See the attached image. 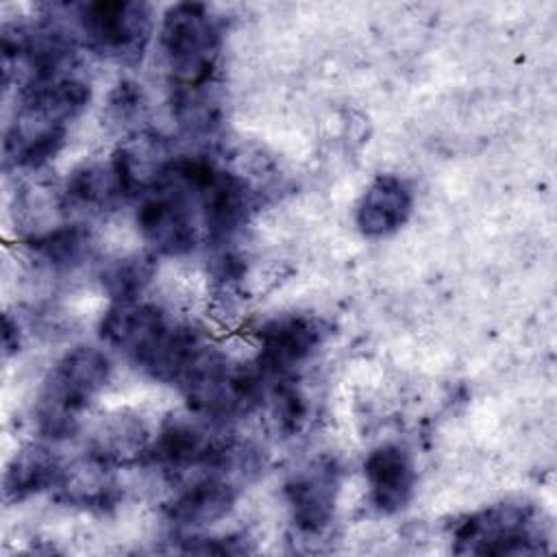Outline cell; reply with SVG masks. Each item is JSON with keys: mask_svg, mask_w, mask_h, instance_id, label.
<instances>
[{"mask_svg": "<svg viewBox=\"0 0 557 557\" xmlns=\"http://www.w3.org/2000/svg\"><path fill=\"white\" fill-rule=\"evenodd\" d=\"M109 370V359L98 348L76 346L65 352L46 376L37 398L35 418L41 435L50 440L70 437L104 387Z\"/></svg>", "mask_w": 557, "mask_h": 557, "instance_id": "cell-1", "label": "cell"}, {"mask_svg": "<svg viewBox=\"0 0 557 557\" xmlns=\"http://www.w3.org/2000/svg\"><path fill=\"white\" fill-rule=\"evenodd\" d=\"M222 35L205 4L178 2L161 22V50L174 89H200L213 85Z\"/></svg>", "mask_w": 557, "mask_h": 557, "instance_id": "cell-2", "label": "cell"}, {"mask_svg": "<svg viewBox=\"0 0 557 557\" xmlns=\"http://www.w3.org/2000/svg\"><path fill=\"white\" fill-rule=\"evenodd\" d=\"M453 540L459 555H531L544 550L546 533L533 507L503 503L468 516Z\"/></svg>", "mask_w": 557, "mask_h": 557, "instance_id": "cell-3", "label": "cell"}, {"mask_svg": "<svg viewBox=\"0 0 557 557\" xmlns=\"http://www.w3.org/2000/svg\"><path fill=\"white\" fill-rule=\"evenodd\" d=\"M76 20L89 48L122 63L139 61L152 33V11L146 2H87L78 7Z\"/></svg>", "mask_w": 557, "mask_h": 557, "instance_id": "cell-4", "label": "cell"}, {"mask_svg": "<svg viewBox=\"0 0 557 557\" xmlns=\"http://www.w3.org/2000/svg\"><path fill=\"white\" fill-rule=\"evenodd\" d=\"M194 202L174 183L159 181L146 194L137 207V228L144 239L159 255H185L196 246Z\"/></svg>", "mask_w": 557, "mask_h": 557, "instance_id": "cell-5", "label": "cell"}, {"mask_svg": "<svg viewBox=\"0 0 557 557\" xmlns=\"http://www.w3.org/2000/svg\"><path fill=\"white\" fill-rule=\"evenodd\" d=\"M233 453L235 448L228 442L211 435L198 420L187 418L168 420L152 446L146 448L150 461L174 470L189 466L224 468Z\"/></svg>", "mask_w": 557, "mask_h": 557, "instance_id": "cell-6", "label": "cell"}, {"mask_svg": "<svg viewBox=\"0 0 557 557\" xmlns=\"http://www.w3.org/2000/svg\"><path fill=\"white\" fill-rule=\"evenodd\" d=\"M326 326L313 315H283L259 329L257 368L263 374H283L302 363L324 339Z\"/></svg>", "mask_w": 557, "mask_h": 557, "instance_id": "cell-7", "label": "cell"}, {"mask_svg": "<svg viewBox=\"0 0 557 557\" xmlns=\"http://www.w3.org/2000/svg\"><path fill=\"white\" fill-rule=\"evenodd\" d=\"M292 520L305 535L322 533L331 520L337 496V470L331 461L298 472L285 485Z\"/></svg>", "mask_w": 557, "mask_h": 557, "instance_id": "cell-8", "label": "cell"}, {"mask_svg": "<svg viewBox=\"0 0 557 557\" xmlns=\"http://www.w3.org/2000/svg\"><path fill=\"white\" fill-rule=\"evenodd\" d=\"M363 474L370 485V498L383 513L400 511L416 487L413 461L396 444L374 448L363 461Z\"/></svg>", "mask_w": 557, "mask_h": 557, "instance_id": "cell-9", "label": "cell"}, {"mask_svg": "<svg viewBox=\"0 0 557 557\" xmlns=\"http://www.w3.org/2000/svg\"><path fill=\"white\" fill-rule=\"evenodd\" d=\"M413 196L409 185L394 176H376L357 207V226L366 237H385L396 233L411 215Z\"/></svg>", "mask_w": 557, "mask_h": 557, "instance_id": "cell-10", "label": "cell"}, {"mask_svg": "<svg viewBox=\"0 0 557 557\" xmlns=\"http://www.w3.org/2000/svg\"><path fill=\"white\" fill-rule=\"evenodd\" d=\"M235 498L237 490L233 483L220 474H209L168 503L165 516L176 527H202L226 516Z\"/></svg>", "mask_w": 557, "mask_h": 557, "instance_id": "cell-11", "label": "cell"}, {"mask_svg": "<svg viewBox=\"0 0 557 557\" xmlns=\"http://www.w3.org/2000/svg\"><path fill=\"white\" fill-rule=\"evenodd\" d=\"M65 463L44 446L24 448L13 457L4 472V498L24 500L30 494L59 487Z\"/></svg>", "mask_w": 557, "mask_h": 557, "instance_id": "cell-12", "label": "cell"}, {"mask_svg": "<svg viewBox=\"0 0 557 557\" xmlns=\"http://www.w3.org/2000/svg\"><path fill=\"white\" fill-rule=\"evenodd\" d=\"M124 198L117 185L111 161L104 163H85L74 170L67 187L63 191V209H83V211H102L109 209L115 200Z\"/></svg>", "mask_w": 557, "mask_h": 557, "instance_id": "cell-13", "label": "cell"}, {"mask_svg": "<svg viewBox=\"0 0 557 557\" xmlns=\"http://www.w3.org/2000/svg\"><path fill=\"white\" fill-rule=\"evenodd\" d=\"M28 246L39 259L54 268H74L89 257L91 237L81 224H65L30 237Z\"/></svg>", "mask_w": 557, "mask_h": 557, "instance_id": "cell-14", "label": "cell"}, {"mask_svg": "<svg viewBox=\"0 0 557 557\" xmlns=\"http://www.w3.org/2000/svg\"><path fill=\"white\" fill-rule=\"evenodd\" d=\"M154 270H157V263L152 255L135 252L104 265L100 281L104 292L115 302H128V300H137V296L152 281Z\"/></svg>", "mask_w": 557, "mask_h": 557, "instance_id": "cell-15", "label": "cell"}, {"mask_svg": "<svg viewBox=\"0 0 557 557\" xmlns=\"http://www.w3.org/2000/svg\"><path fill=\"white\" fill-rule=\"evenodd\" d=\"M144 91L139 89V85L131 83V81H122L115 91L111 94V100H109V109L113 113V117L122 124H128L133 122L137 115L141 117L144 113Z\"/></svg>", "mask_w": 557, "mask_h": 557, "instance_id": "cell-16", "label": "cell"}, {"mask_svg": "<svg viewBox=\"0 0 557 557\" xmlns=\"http://www.w3.org/2000/svg\"><path fill=\"white\" fill-rule=\"evenodd\" d=\"M20 333H17V322L11 320V315L7 313L4 315V331H2V348H4V355H13L17 352L20 348Z\"/></svg>", "mask_w": 557, "mask_h": 557, "instance_id": "cell-17", "label": "cell"}]
</instances>
